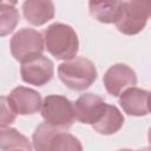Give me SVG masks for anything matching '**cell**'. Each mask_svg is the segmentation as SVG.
I'll use <instances>...</instances> for the list:
<instances>
[{
  "label": "cell",
  "mask_w": 151,
  "mask_h": 151,
  "mask_svg": "<svg viewBox=\"0 0 151 151\" xmlns=\"http://www.w3.org/2000/svg\"><path fill=\"white\" fill-rule=\"evenodd\" d=\"M40 112L45 123L59 130L66 131L73 125V106L64 96L50 94L45 97L41 103Z\"/></svg>",
  "instance_id": "obj_5"
},
{
  "label": "cell",
  "mask_w": 151,
  "mask_h": 151,
  "mask_svg": "<svg viewBox=\"0 0 151 151\" xmlns=\"http://www.w3.org/2000/svg\"><path fill=\"white\" fill-rule=\"evenodd\" d=\"M17 114L27 116L37 113L41 107V96L33 88L18 86L13 88L8 97Z\"/></svg>",
  "instance_id": "obj_11"
},
{
  "label": "cell",
  "mask_w": 151,
  "mask_h": 151,
  "mask_svg": "<svg viewBox=\"0 0 151 151\" xmlns=\"http://www.w3.org/2000/svg\"><path fill=\"white\" fill-rule=\"evenodd\" d=\"M18 2V0H0V5H5V4H7V5H15Z\"/></svg>",
  "instance_id": "obj_18"
},
{
  "label": "cell",
  "mask_w": 151,
  "mask_h": 151,
  "mask_svg": "<svg viewBox=\"0 0 151 151\" xmlns=\"http://www.w3.org/2000/svg\"><path fill=\"white\" fill-rule=\"evenodd\" d=\"M33 149L38 151H55V150H72L81 151L83 146L78 138L64 132L47 123L39 124L32 136Z\"/></svg>",
  "instance_id": "obj_4"
},
{
  "label": "cell",
  "mask_w": 151,
  "mask_h": 151,
  "mask_svg": "<svg viewBox=\"0 0 151 151\" xmlns=\"http://www.w3.org/2000/svg\"><path fill=\"white\" fill-rule=\"evenodd\" d=\"M149 97L150 93L147 90L131 86L119 94V105L129 116L144 117L150 112Z\"/></svg>",
  "instance_id": "obj_10"
},
{
  "label": "cell",
  "mask_w": 151,
  "mask_h": 151,
  "mask_svg": "<svg viewBox=\"0 0 151 151\" xmlns=\"http://www.w3.org/2000/svg\"><path fill=\"white\" fill-rule=\"evenodd\" d=\"M17 112L14 111L9 99L0 96V127H7L15 122Z\"/></svg>",
  "instance_id": "obj_17"
},
{
  "label": "cell",
  "mask_w": 151,
  "mask_h": 151,
  "mask_svg": "<svg viewBox=\"0 0 151 151\" xmlns=\"http://www.w3.org/2000/svg\"><path fill=\"white\" fill-rule=\"evenodd\" d=\"M28 138L14 127H0V150H32Z\"/></svg>",
  "instance_id": "obj_15"
},
{
  "label": "cell",
  "mask_w": 151,
  "mask_h": 151,
  "mask_svg": "<svg viewBox=\"0 0 151 151\" xmlns=\"http://www.w3.org/2000/svg\"><path fill=\"white\" fill-rule=\"evenodd\" d=\"M103 83L106 91L111 96L118 97L125 88L134 86L137 84V76L129 65L118 63L112 65L105 72Z\"/></svg>",
  "instance_id": "obj_8"
},
{
  "label": "cell",
  "mask_w": 151,
  "mask_h": 151,
  "mask_svg": "<svg viewBox=\"0 0 151 151\" xmlns=\"http://www.w3.org/2000/svg\"><path fill=\"white\" fill-rule=\"evenodd\" d=\"M120 12L114 22L118 31L126 35L138 34L150 18L151 0H119Z\"/></svg>",
  "instance_id": "obj_3"
},
{
  "label": "cell",
  "mask_w": 151,
  "mask_h": 151,
  "mask_svg": "<svg viewBox=\"0 0 151 151\" xmlns=\"http://www.w3.org/2000/svg\"><path fill=\"white\" fill-rule=\"evenodd\" d=\"M19 21V12L13 5H0V37H6L12 33Z\"/></svg>",
  "instance_id": "obj_16"
},
{
  "label": "cell",
  "mask_w": 151,
  "mask_h": 151,
  "mask_svg": "<svg viewBox=\"0 0 151 151\" xmlns=\"http://www.w3.org/2000/svg\"><path fill=\"white\" fill-rule=\"evenodd\" d=\"M124 120V116L117 106L106 104L103 114L94 124H92V127L96 132L104 136H109L118 132L123 127Z\"/></svg>",
  "instance_id": "obj_13"
},
{
  "label": "cell",
  "mask_w": 151,
  "mask_h": 151,
  "mask_svg": "<svg viewBox=\"0 0 151 151\" xmlns=\"http://www.w3.org/2000/svg\"><path fill=\"white\" fill-rule=\"evenodd\" d=\"M72 106L76 120L83 124L92 125L103 114L106 103L101 97L94 93H85L72 103Z\"/></svg>",
  "instance_id": "obj_9"
},
{
  "label": "cell",
  "mask_w": 151,
  "mask_h": 151,
  "mask_svg": "<svg viewBox=\"0 0 151 151\" xmlns=\"http://www.w3.org/2000/svg\"><path fill=\"white\" fill-rule=\"evenodd\" d=\"M59 79L71 90L84 91L97 79L94 64L84 57H74L58 66Z\"/></svg>",
  "instance_id": "obj_2"
},
{
  "label": "cell",
  "mask_w": 151,
  "mask_h": 151,
  "mask_svg": "<svg viewBox=\"0 0 151 151\" xmlns=\"http://www.w3.org/2000/svg\"><path fill=\"white\" fill-rule=\"evenodd\" d=\"M22 13L27 22L33 26H42L54 18L53 0H25Z\"/></svg>",
  "instance_id": "obj_12"
},
{
  "label": "cell",
  "mask_w": 151,
  "mask_h": 151,
  "mask_svg": "<svg viewBox=\"0 0 151 151\" xmlns=\"http://www.w3.org/2000/svg\"><path fill=\"white\" fill-rule=\"evenodd\" d=\"M44 37L33 28L19 29L11 39V53L18 61H25L44 52Z\"/></svg>",
  "instance_id": "obj_6"
},
{
  "label": "cell",
  "mask_w": 151,
  "mask_h": 151,
  "mask_svg": "<svg viewBox=\"0 0 151 151\" xmlns=\"http://www.w3.org/2000/svg\"><path fill=\"white\" fill-rule=\"evenodd\" d=\"M88 9L91 15L99 22L114 24L119 17V0H90Z\"/></svg>",
  "instance_id": "obj_14"
},
{
  "label": "cell",
  "mask_w": 151,
  "mask_h": 151,
  "mask_svg": "<svg viewBox=\"0 0 151 151\" xmlns=\"http://www.w3.org/2000/svg\"><path fill=\"white\" fill-rule=\"evenodd\" d=\"M44 44L48 53L58 60H70L79 51L76 31L63 22H54L44 31Z\"/></svg>",
  "instance_id": "obj_1"
},
{
  "label": "cell",
  "mask_w": 151,
  "mask_h": 151,
  "mask_svg": "<svg viewBox=\"0 0 151 151\" xmlns=\"http://www.w3.org/2000/svg\"><path fill=\"white\" fill-rule=\"evenodd\" d=\"M53 61L42 54L21 61V79L29 85L42 86L53 78Z\"/></svg>",
  "instance_id": "obj_7"
}]
</instances>
